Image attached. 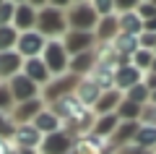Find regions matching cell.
Returning <instances> with one entry per match:
<instances>
[{
    "mask_svg": "<svg viewBox=\"0 0 156 154\" xmlns=\"http://www.w3.org/2000/svg\"><path fill=\"white\" fill-rule=\"evenodd\" d=\"M37 32L44 39H62L68 34V18L62 8H55L50 3L37 11Z\"/></svg>",
    "mask_w": 156,
    "mask_h": 154,
    "instance_id": "cell-1",
    "label": "cell"
},
{
    "mask_svg": "<svg viewBox=\"0 0 156 154\" xmlns=\"http://www.w3.org/2000/svg\"><path fill=\"white\" fill-rule=\"evenodd\" d=\"M65 18H68V32H94L96 24H99V16L94 11V3H70L65 11Z\"/></svg>",
    "mask_w": 156,
    "mask_h": 154,
    "instance_id": "cell-2",
    "label": "cell"
},
{
    "mask_svg": "<svg viewBox=\"0 0 156 154\" xmlns=\"http://www.w3.org/2000/svg\"><path fill=\"white\" fill-rule=\"evenodd\" d=\"M42 63L47 66V71H50L52 78L65 76V73H68L70 55H68V50H65V44H62V39H47L44 50H42Z\"/></svg>",
    "mask_w": 156,
    "mask_h": 154,
    "instance_id": "cell-3",
    "label": "cell"
},
{
    "mask_svg": "<svg viewBox=\"0 0 156 154\" xmlns=\"http://www.w3.org/2000/svg\"><path fill=\"white\" fill-rule=\"evenodd\" d=\"M78 81H81V78L73 76V73L50 78V84H47V86H42V94H39V97H42V102H44V105H55L57 99H62V97H68V94L76 92Z\"/></svg>",
    "mask_w": 156,
    "mask_h": 154,
    "instance_id": "cell-4",
    "label": "cell"
},
{
    "mask_svg": "<svg viewBox=\"0 0 156 154\" xmlns=\"http://www.w3.org/2000/svg\"><path fill=\"white\" fill-rule=\"evenodd\" d=\"M44 6L42 0H34V3H16V13H13V29L18 34H26L37 29V11Z\"/></svg>",
    "mask_w": 156,
    "mask_h": 154,
    "instance_id": "cell-5",
    "label": "cell"
},
{
    "mask_svg": "<svg viewBox=\"0 0 156 154\" xmlns=\"http://www.w3.org/2000/svg\"><path fill=\"white\" fill-rule=\"evenodd\" d=\"M47 39L34 29V32L26 34H18V42H16V52L23 58V60H31V58H42V50H44Z\"/></svg>",
    "mask_w": 156,
    "mask_h": 154,
    "instance_id": "cell-6",
    "label": "cell"
},
{
    "mask_svg": "<svg viewBox=\"0 0 156 154\" xmlns=\"http://www.w3.org/2000/svg\"><path fill=\"white\" fill-rule=\"evenodd\" d=\"M62 44H65L68 55H81V52H91L96 47V37L94 32H68L62 37Z\"/></svg>",
    "mask_w": 156,
    "mask_h": 154,
    "instance_id": "cell-7",
    "label": "cell"
},
{
    "mask_svg": "<svg viewBox=\"0 0 156 154\" xmlns=\"http://www.w3.org/2000/svg\"><path fill=\"white\" fill-rule=\"evenodd\" d=\"M73 146H76V141L70 138V133L68 131H57V133H52V136L42 138L39 154H68Z\"/></svg>",
    "mask_w": 156,
    "mask_h": 154,
    "instance_id": "cell-8",
    "label": "cell"
},
{
    "mask_svg": "<svg viewBox=\"0 0 156 154\" xmlns=\"http://www.w3.org/2000/svg\"><path fill=\"white\" fill-rule=\"evenodd\" d=\"M8 89H11L13 99H16V105H18V102H26V99H37L39 94H42V89H39L34 81H29L23 73L13 76L11 81H8Z\"/></svg>",
    "mask_w": 156,
    "mask_h": 154,
    "instance_id": "cell-9",
    "label": "cell"
},
{
    "mask_svg": "<svg viewBox=\"0 0 156 154\" xmlns=\"http://www.w3.org/2000/svg\"><path fill=\"white\" fill-rule=\"evenodd\" d=\"M42 110H44V102H42V97H37V99H26V102H18V105L13 107L11 120L16 123V126H26V123H34V118H37Z\"/></svg>",
    "mask_w": 156,
    "mask_h": 154,
    "instance_id": "cell-10",
    "label": "cell"
},
{
    "mask_svg": "<svg viewBox=\"0 0 156 154\" xmlns=\"http://www.w3.org/2000/svg\"><path fill=\"white\" fill-rule=\"evenodd\" d=\"M42 138H44V136H42L31 123H26V126H16V133H13L11 141H13L16 149H37V152H39Z\"/></svg>",
    "mask_w": 156,
    "mask_h": 154,
    "instance_id": "cell-11",
    "label": "cell"
},
{
    "mask_svg": "<svg viewBox=\"0 0 156 154\" xmlns=\"http://www.w3.org/2000/svg\"><path fill=\"white\" fill-rule=\"evenodd\" d=\"M138 84H143V73H140L138 68H133L130 63L115 71V89L117 92L125 94V92H130L133 86H138Z\"/></svg>",
    "mask_w": 156,
    "mask_h": 154,
    "instance_id": "cell-12",
    "label": "cell"
},
{
    "mask_svg": "<svg viewBox=\"0 0 156 154\" xmlns=\"http://www.w3.org/2000/svg\"><path fill=\"white\" fill-rule=\"evenodd\" d=\"M21 73L29 78V81H34L39 89L42 86H47L50 84V71H47V66L42 63V58H31V60H23V68H21Z\"/></svg>",
    "mask_w": 156,
    "mask_h": 154,
    "instance_id": "cell-13",
    "label": "cell"
},
{
    "mask_svg": "<svg viewBox=\"0 0 156 154\" xmlns=\"http://www.w3.org/2000/svg\"><path fill=\"white\" fill-rule=\"evenodd\" d=\"M23 68V58L18 55L16 50H11V52H0V81L8 84L13 76H18Z\"/></svg>",
    "mask_w": 156,
    "mask_h": 154,
    "instance_id": "cell-14",
    "label": "cell"
},
{
    "mask_svg": "<svg viewBox=\"0 0 156 154\" xmlns=\"http://www.w3.org/2000/svg\"><path fill=\"white\" fill-rule=\"evenodd\" d=\"M96 66V55H94V50L91 52H81V55H73L70 63H68V73H73V76L78 78H89L91 71H94Z\"/></svg>",
    "mask_w": 156,
    "mask_h": 154,
    "instance_id": "cell-15",
    "label": "cell"
},
{
    "mask_svg": "<svg viewBox=\"0 0 156 154\" xmlns=\"http://www.w3.org/2000/svg\"><path fill=\"white\" fill-rule=\"evenodd\" d=\"M117 34H120V21H117V13H115V16H104V18H99V24H96V29H94L96 44L115 42Z\"/></svg>",
    "mask_w": 156,
    "mask_h": 154,
    "instance_id": "cell-16",
    "label": "cell"
},
{
    "mask_svg": "<svg viewBox=\"0 0 156 154\" xmlns=\"http://www.w3.org/2000/svg\"><path fill=\"white\" fill-rule=\"evenodd\" d=\"M138 128H140V123L138 120H133V123H120L117 126V131L112 133V138H109V144H112V149H125V146H130L133 144V138H135V133H138Z\"/></svg>",
    "mask_w": 156,
    "mask_h": 154,
    "instance_id": "cell-17",
    "label": "cell"
},
{
    "mask_svg": "<svg viewBox=\"0 0 156 154\" xmlns=\"http://www.w3.org/2000/svg\"><path fill=\"white\" fill-rule=\"evenodd\" d=\"M73 94L78 97V102H81V105H86L89 110H94V105L99 102V97H101V89L96 86V84L91 81V78H81Z\"/></svg>",
    "mask_w": 156,
    "mask_h": 154,
    "instance_id": "cell-18",
    "label": "cell"
},
{
    "mask_svg": "<svg viewBox=\"0 0 156 154\" xmlns=\"http://www.w3.org/2000/svg\"><path fill=\"white\" fill-rule=\"evenodd\" d=\"M122 92H117V89H112V92H101L99 102L94 105V115H115L117 107H120V102H122Z\"/></svg>",
    "mask_w": 156,
    "mask_h": 154,
    "instance_id": "cell-19",
    "label": "cell"
},
{
    "mask_svg": "<svg viewBox=\"0 0 156 154\" xmlns=\"http://www.w3.org/2000/svg\"><path fill=\"white\" fill-rule=\"evenodd\" d=\"M34 128H37L42 136H52V133H57V131H62V123L57 120V115L50 110V107H44V110L39 112L37 118H34V123H31Z\"/></svg>",
    "mask_w": 156,
    "mask_h": 154,
    "instance_id": "cell-20",
    "label": "cell"
},
{
    "mask_svg": "<svg viewBox=\"0 0 156 154\" xmlns=\"http://www.w3.org/2000/svg\"><path fill=\"white\" fill-rule=\"evenodd\" d=\"M115 71H117V68H112V66H101V63H96L89 78H91V81H94L96 86L101 89V92H112V89H115Z\"/></svg>",
    "mask_w": 156,
    "mask_h": 154,
    "instance_id": "cell-21",
    "label": "cell"
},
{
    "mask_svg": "<svg viewBox=\"0 0 156 154\" xmlns=\"http://www.w3.org/2000/svg\"><path fill=\"white\" fill-rule=\"evenodd\" d=\"M117 21H120V34H133V37H140L143 32V21L135 11L128 13H117Z\"/></svg>",
    "mask_w": 156,
    "mask_h": 154,
    "instance_id": "cell-22",
    "label": "cell"
},
{
    "mask_svg": "<svg viewBox=\"0 0 156 154\" xmlns=\"http://www.w3.org/2000/svg\"><path fill=\"white\" fill-rule=\"evenodd\" d=\"M133 146L146 149V152H154V149H156V126H146V123H140L138 133H135V138H133Z\"/></svg>",
    "mask_w": 156,
    "mask_h": 154,
    "instance_id": "cell-23",
    "label": "cell"
},
{
    "mask_svg": "<svg viewBox=\"0 0 156 154\" xmlns=\"http://www.w3.org/2000/svg\"><path fill=\"white\" fill-rule=\"evenodd\" d=\"M117 126H120V118L117 115H99L91 133H96V136H101V138H112V133L117 131Z\"/></svg>",
    "mask_w": 156,
    "mask_h": 154,
    "instance_id": "cell-24",
    "label": "cell"
},
{
    "mask_svg": "<svg viewBox=\"0 0 156 154\" xmlns=\"http://www.w3.org/2000/svg\"><path fill=\"white\" fill-rule=\"evenodd\" d=\"M115 50H117L122 58H133L135 52L140 50L138 37H133V34H117V39H115Z\"/></svg>",
    "mask_w": 156,
    "mask_h": 154,
    "instance_id": "cell-25",
    "label": "cell"
},
{
    "mask_svg": "<svg viewBox=\"0 0 156 154\" xmlns=\"http://www.w3.org/2000/svg\"><path fill=\"white\" fill-rule=\"evenodd\" d=\"M115 115L120 118V123H133V120H138V123H140V115H143V107H138V105H133V102H128V99H122Z\"/></svg>",
    "mask_w": 156,
    "mask_h": 154,
    "instance_id": "cell-26",
    "label": "cell"
},
{
    "mask_svg": "<svg viewBox=\"0 0 156 154\" xmlns=\"http://www.w3.org/2000/svg\"><path fill=\"white\" fill-rule=\"evenodd\" d=\"M122 97L128 99V102H133V105H138V107H146V105H148V99H151V92L143 86V84H138V86H133L130 92H125Z\"/></svg>",
    "mask_w": 156,
    "mask_h": 154,
    "instance_id": "cell-27",
    "label": "cell"
},
{
    "mask_svg": "<svg viewBox=\"0 0 156 154\" xmlns=\"http://www.w3.org/2000/svg\"><path fill=\"white\" fill-rule=\"evenodd\" d=\"M18 42V32L13 26H0V52H11L16 50Z\"/></svg>",
    "mask_w": 156,
    "mask_h": 154,
    "instance_id": "cell-28",
    "label": "cell"
},
{
    "mask_svg": "<svg viewBox=\"0 0 156 154\" xmlns=\"http://www.w3.org/2000/svg\"><path fill=\"white\" fill-rule=\"evenodd\" d=\"M151 63H154V52H151V50H138V52L130 58V66L138 68L140 73H148L151 71Z\"/></svg>",
    "mask_w": 156,
    "mask_h": 154,
    "instance_id": "cell-29",
    "label": "cell"
},
{
    "mask_svg": "<svg viewBox=\"0 0 156 154\" xmlns=\"http://www.w3.org/2000/svg\"><path fill=\"white\" fill-rule=\"evenodd\" d=\"M13 107H16V99H13L11 89H8V84L0 81V112H5V115H11Z\"/></svg>",
    "mask_w": 156,
    "mask_h": 154,
    "instance_id": "cell-30",
    "label": "cell"
},
{
    "mask_svg": "<svg viewBox=\"0 0 156 154\" xmlns=\"http://www.w3.org/2000/svg\"><path fill=\"white\" fill-rule=\"evenodd\" d=\"M13 13H16V3L0 0V26H13Z\"/></svg>",
    "mask_w": 156,
    "mask_h": 154,
    "instance_id": "cell-31",
    "label": "cell"
},
{
    "mask_svg": "<svg viewBox=\"0 0 156 154\" xmlns=\"http://www.w3.org/2000/svg\"><path fill=\"white\" fill-rule=\"evenodd\" d=\"M13 133H16V123L11 120V115L0 112V138H8V141H11Z\"/></svg>",
    "mask_w": 156,
    "mask_h": 154,
    "instance_id": "cell-32",
    "label": "cell"
},
{
    "mask_svg": "<svg viewBox=\"0 0 156 154\" xmlns=\"http://www.w3.org/2000/svg\"><path fill=\"white\" fill-rule=\"evenodd\" d=\"M94 11H96L99 18L115 16V0H94Z\"/></svg>",
    "mask_w": 156,
    "mask_h": 154,
    "instance_id": "cell-33",
    "label": "cell"
},
{
    "mask_svg": "<svg viewBox=\"0 0 156 154\" xmlns=\"http://www.w3.org/2000/svg\"><path fill=\"white\" fill-rule=\"evenodd\" d=\"M135 13L140 16V21L156 18V3H138V6H135Z\"/></svg>",
    "mask_w": 156,
    "mask_h": 154,
    "instance_id": "cell-34",
    "label": "cell"
},
{
    "mask_svg": "<svg viewBox=\"0 0 156 154\" xmlns=\"http://www.w3.org/2000/svg\"><path fill=\"white\" fill-rule=\"evenodd\" d=\"M138 44H140V50H151V52H154V50H156V34H151V32H140Z\"/></svg>",
    "mask_w": 156,
    "mask_h": 154,
    "instance_id": "cell-35",
    "label": "cell"
},
{
    "mask_svg": "<svg viewBox=\"0 0 156 154\" xmlns=\"http://www.w3.org/2000/svg\"><path fill=\"white\" fill-rule=\"evenodd\" d=\"M140 123H146V126H156V107H154V105H146V107H143Z\"/></svg>",
    "mask_w": 156,
    "mask_h": 154,
    "instance_id": "cell-36",
    "label": "cell"
},
{
    "mask_svg": "<svg viewBox=\"0 0 156 154\" xmlns=\"http://www.w3.org/2000/svg\"><path fill=\"white\" fill-rule=\"evenodd\" d=\"M143 86L148 92H156V73H143Z\"/></svg>",
    "mask_w": 156,
    "mask_h": 154,
    "instance_id": "cell-37",
    "label": "cell"
},
{
    "mask_svg": "<svg viewBox=\"0 0 156 154\" xmlns=\"http://www.w3.org/2000/svg\"><path fill=\"white\" fill-rule=\"evenodd\" d=\"M13 152H16L13 141H8V138H0V154H13Z\"/></svg>",
    "mask_w": 156,
    "mask_h": 154,
    "instance_id": "cell-38",
    "label": "cell"
},
{
    "mask_svg": "<svg viewBox=\"0 0 156 154\" xmlns=\"http://www.w3.org/2000/svg\"><path fill=\"white\" fill-rule=\"evenodd\" d=\"M117 154H154V152H146V149H138V146H133V144H130V146L120 149Z\"/></svg>",
    "mask_w": 156,
    "mask_h": 154,
    "instance_id": "cell-39",
    "label": "cell"
},
{
    "mask_svg": "<svg viewBox=\"0 0 156 154\" xmlns=\"http://www.w3.org/2000/svg\"><path fill=\"white\" fill-rule=\"evenodd\" d=\"M148 105H154V107H156V92H151V99H148Z\"/></svg>",
    "mask_w": 156,
    "mask_h": 154,
    "instance_id": "cell-40",
    "label": "cell"
},
{
    "mask_svg": "<svg viewBox=\"0 0 156 154\" xmlns=\"http://www.w3.org/2000/svg\"><path fill=\"white\" fill-rule=\"evenodd\" d=\"M148 73H156V55H154V63H151V71Z\"/></svg>",
    "mask_w": 156,
    "mask_h": 154,
    "instance_id": "cell-41",
    "label": "cell"
},
{
    "mask_svg": "<svg viewBox=\"0 0 156 154\" xmlns=\"http://www.w3.org/2000/svg\"><path fill=\"white\" fill-rule=\"evenodd\" d=\"M68 154H81V152H78V149H76V146H73V149H70V152H68Z\"/></svg>",
    "mask_w": 156,
    "mask_h": 154,
    "instance_id": "cell-42",
    "label": "cell"
},
{
    "mask_svg": "<svg viewBox=\"0 0 156 154\" xmlns=\"http://www.w3.org/2000/svg\"><path fill=\"white\" fill-rule=\"evenodd\" d=\"M154 55H156V50H154Z\"/></svg>",
    "mask_w": 156,
    "mask_h": 154,
    "instance_id": "cell-43",
    "label": "cell"
},
{
    "mask_svg": "<svg viewBox=\"0 0 156 154\" xmlns=\"http://www.w3.org/2000/svg\"><path fill=\"white\" fill-rule=\"evenodd\" d=\"M13 154H18V152H13Z\"/></svg>",
    "mask_w": 156,
    "mask_h": 154,
    "instance_id": "cell-44",
    "label": "cell"
},
{
    "mask_svg": "<svg viewBox=\"0 0 156 154\" xmlns=\"http://www.w3.org/2000/svg\"><path fill=\"white\" fill-rule=\"evenodd\" d=\"M154 154H156V149H154Z\"/></svg>",
    "mask_w": 156,
    "mask_h": 154,
    "instance_id": "cell-45",
    "label": "cell"
}]
</instances>
